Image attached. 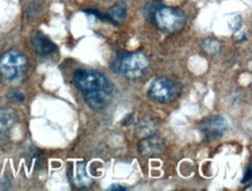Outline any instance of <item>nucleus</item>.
I'll use <instances>...</instances> for the list:
<instances>
[{
  "label": "nucleus",
  "instance_id": "nucleus-1",
  "mask_svg": "<svg viewBox=\"0 0 252 191\" xmlns=\"http://www.w3.org/2000/svg\"><path fill=\"white\" fill-rule=\"evenodd\" d=\"M75 83L85 98L87 105L94 110H102L113 100V87L107 77L95 70H78L73 77Z\"/></svg>",
  "mask_w": 252,
  "mask_h": 191
},
{
  "label": "nucleus",
  "instance_id": "nucleus-2",
  "mask_svg": "<svg viewBox=\"0 0 252 191\" xmlns=\"http://www.w3.org/2000/svg\"><path fill=\"white\" fill-rule=\"evenodd\" d=\"M149 65V58L144 53H131L120 55L113 64V69L120 76L135 80L144 76Z\"/></svg>",
  "mask_w": 252,
  "mask_h": 191
},
{
  "label": "nucleus",
  "instance_id": "nucleus-3",
  "mask_svg": "<svg viewBox=\"0 0 252 191\" xmlns=\"http://www.w3.org/2000/svg\"><path fill=\"white\" fill-rule=\"evenodd\" d=\"M27 70V58L18 50H8L0 56V73L8 82H15Z\"/></svg>",
  "mask_w": 252,
  "mask_h": 191
},
{
  "label": "nucleus",
  "instance_id": "nucleus-4",
  "mask_svg": "<svg viewBox=\"0 0 252 191\" xmlns=\"http://www.w3.org/2000/svg\"><path fill=\"white\" fill-rule=\"evenodd\" d=\"M182 92V87L174 80L166 77H160L155 79L148 90V95L155 102L160 105H166L176 100Z\"/></svg>",
  "mask_w": 252,
  "mask_h": 191
},
{
  "label": "nucleus",
  "instance_id": "nucleus-5",
  "mask_svg": "<svg viewBox=\"0 0 252 191\" xmlns=\"http://www.w3.org/2000/svg\"><path fill=\"white\" fill-rule=\"evenodd\" d=\"M154 20L158 28L167 33L179 31L186 24L184 12L173 7H158L154 14Z\"/></svg>",
  "mask_w": 252,
  "mask_h": 191
},
{
  "label": "nucleus",
  "instance_id": "nucleus-6",
  "mask_svg": "<svg viewBox=\"0 0 252 191\" xmlns=\"http://www.w3.org/2000/svg\"><path fill=\"white\" fill-rule=\"evenodd\" d=\"M228 126L229 124L225 121V118L221 117V116H212V117L203 119L200 124V130L202 131L205 137L216 139L225 134V131L228 130Z\"/></svg>",
  "mask_w": 252,
  "mask_h": 191
},
{
  "label": "nucleus",
  "instance_id": "nucleus-7",
  "mask_svg": "<svg viewBox=\"0 0 252 191\" xmlns=\"http://www.w3.org/2000/svg\"><path fill=\"white\" fill-rule=\"evenodd\" d=\"M164 141L157 136L151 135L149 137L142 138V141L138 145V151L144 158H154L163 151Z\"/></svg>",
  "mask_w": 252,
  "mask_h": 191
},
{
  "label": "nucleus",
  "instance_id": "nucleus-8",
  "mask_svg": "<svg viewBox=\"0 0 252 191\" xmlns=\"http://www.w3.org/2000/svg\"><path fill=\"white\" fill-rule=\"evenodd\" d=\"M69 179L71 183L77 188H87L92 184V180L87 174L86 166L84 163L71 164L69 167Z\"/></svg>",
  "mask_w": 252,
  "mask_h": 191
},
{
  "label": "nucleus",
  "instance_id": "nucleus-9",
  "mask_svg": "<svg viewBox=\"0 0 252 191\" xmlns=\"http://www.w3.org/2000/svg\"><path fill=\"white\" fill-rule=\"evenodd\" d=\"M158 126H159V123H158L156 118L151 117V116H144V117H142L140 121L137 122L135 130H136L138 137L145 138L156 134V131L158 130Z\"/></svg>",
  "mask_w": 252,
  "mask_h": 191
},
{
  "label": "nucleus",
  "instance_id": "nucleus-10",
  "mask_svg": "<svg viewBox=\"0 0 252 191\" xmlns=\"http://www.w3.org/2000/svg\"><path fill=\"white\" fill-rule=\"evenodd\" d=\"M32 45L34 47L35 51L40 55H50L56 51V45L54 42L48 38L46 35L37 33L32 37Z\"/></svg>",
  "mask_w": 252,
  "mask_h": 191
},
{
  "label": "nucleus",
  "instance_id": "nucleus-11",
  "mask_svg": "<svg viewBox=\"0 0 252 191\" xmlns=\"http://www.w3.org/2000/svg\"><path fill=\"white\" fill-rule=\"evenodd\" d=\"M15 123V114L8 108L0 109V138L6 137Z\"/></svg>",
  "mask_w": 252,
  "mask_h": 191
},
{
  "label": "nucleus",
  "instance_id": "nucleus-12",
  "mask_svg": "<svg viewBox=\"0 0 252 191\" xmlns=\"http://www.w3.org/2000/svg\"><path fill=\"white\" fill-rule=\"evenodd\" d=\"M127 15V5L124 1H119L109 9L107 19L114 25H122Z\"/></svg>",
  "mask_w": 252,
  "mask_h": 191
},
{
  "label": "nucleus",
  "instance_id": "nucleus-13",
  "mask_svg": "<svg viewBox=\"0 0 252 191\" xmlns=\"http://www.w3.org/2000/svg\"><path fill=\"white\" fill-rule=\"evenodd\" d=\"M200 47L209 56H215L221 51V43L215 38H206L200 43Z\"/></svg>",
  "mask_w": 252,
  "mask_h": 191
},
{
  "label": "nucleus",
  "instance_id": "nucleus-14",
  "mask_svg": "<svg viewBox=\"0 0 252 191\" xmlns=\"http://www.w3.org/2000/svg\"><path fill=\"white\" fill-rule=\"evenodd\" d=\"M8 98L13 102H22L25 100V95L20 92H12L8 95Z\"/></svg>",
  "mask_w": 252,
  "mask_h": 191
},
{
  "label": "nucleus",
  "instance_id": "nucleus-15",
  "mask_svg": "<svg viewBox=\"0 0 252 191\" xmlns=\"http://www.w3.org/2000/svg\"><path fill=\"white\" fill-rule=\"evenodd\" d=\"M250 179H251V166H249V167H248V170L245 171V175H244L243 181H242V182H243V183L248 182V181L250 180Z\"/></svg>",
  "mask_w": 252,
  "mask_h": 191
},
{
  "label": "nucleus",
  "instance_id": "nucleus-16",
  "mask_svg": "<svg viewBox=\"0 0 252 191\" xmlns=\"http://www.w3.org/2000/svg\"><path fill=\"white\" fill-rule=\"evenodd\" d=\"M126 189H127V188L122 187V186H119V184H113V186H111V187L108 188L109 191H112V190H122V191H124Z\"/></svg>",
  "mask_w": 252,
  "mask_h": 191
}]
</instances>
